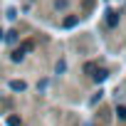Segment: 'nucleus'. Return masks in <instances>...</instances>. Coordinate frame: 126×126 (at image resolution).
<instances>
[{"label":"nucleus","instance_id":"obj_1","mask_svg":"<svg viewBox=\"0 0 126 126\" xmlns=\"http://www.w3.org/2000/svg\"><path fill=\"white\" fill-rule=\"evenodd\" d=\"M10 89H15V92H25V89H27V84H25V82H20V79H13V82H10Z\"/></svg>","mask_w":126,"mask_h":126},{"label":"nucleus","instance_id":"obj_2","mask_svg":"<svg viewBox=\"0 0 126 126\" xmlns=\"http://www.w3.org/2000/svg\"><path fill=\"white\" fill-rule=\"evenodd\" d=\"M5 40H8V45H10V42H17V32H13V30H10V32L5 35Z\"/></svg>","mask_w":126,"mask_h":126},{"label":"nucleus","instance_id":"obj_3","mask_svg":"<svg viewBox=\"0 0 126 126\" xmlns=\"http://www.w3.org/2000/svg\"><path fill=\"white\" fill-rule=\"evenodd\" d=\"M8 124H10V126H22V121H20L17 116H8Z\"/></svg>","mask_w":126,"mask_h":126},{"label":"nucleus","instance_id":"obj_4","mask_svg":"<svg viewBox=\"0 0 126 126\" xmlns=\"http://www.w3.org/2000/svg\"><path fill=\"white\" fill-rule=\"evenodd\" d=\"M94 79H96V82H104V79H106V72H104V69H99V72L94 74Z\"/></svg>","mask_w":126,"mask_h":126},{"label":"nucleus","instance_id":"obj_5","mask_svg":"<svg viewBox=\"0 0 126 126\" xmlns=\"http://www.w3.org/2000/svg\"><path fill=\"white\" fill-rule=\"evenodd\" d=\"M22 57H25V54H22V52H20V49H17V52H13V59H15V62H20V59H22Z\"/></svg>","mask_w":126,"mask_h":126},{"label":"nucleus","instance_id":"obj_6","mask_svg":"<svg viewBox=\"0 0 126 126\" xmlns=\"http://www.w3.org/2000/svg\"><path fill=\"white\" fill-rule=\"evenodd\" d=\"M74 22H77V20H74V17H67V20H64V27H72V25H74Z\"/></svg>","mask_w":126,"mask_h":126},{"label":"nucleus","instance_id":"obj_7","mask_svg":"<svg viewBox=\"0 0 126 126\" xmlns=\"http://www.w3.org/2000/svg\"><path fill=\"white\" fill-rule=\"evenodd\" d=\"M119 116H121V119H126V106H119Z\"/></svg>","mask_w":126,"mask_h":126},{"label":"nucleus","instance_id":"obj_8","mask_svg":"<svg viewBox=\"0 0 126 126\" xmlns=\"http://www.w3.org/2000/svg\"><path fill=\"white\" fill-rule=\"evenodd\" d=\"M0 37H3V30H0Z\"/></svg>","mask_w":126,"mask_h":126}]
</instances>
